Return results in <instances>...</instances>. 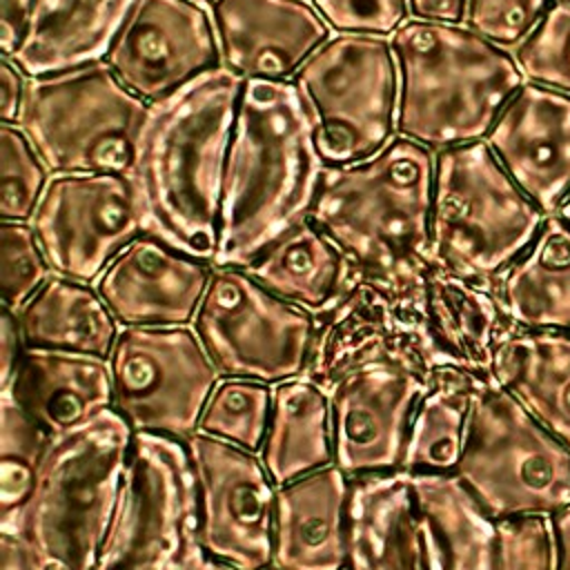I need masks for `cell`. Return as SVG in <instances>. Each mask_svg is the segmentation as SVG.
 <instances>
[{"label": "cell", "mask_w": 570, "mask_h": 570, "mask_svg": "<svg viewBox=\"0 0 570 570\" xmlns=\"http://www.w3.org/2000/svg\"><path fill=\"white\" fill-rule=\"evenodd\" d=\"M245 78L227 67L200 73L149 102L127 180L145 234L214 263L227 147Z\"/></svg>", "instance_id": "obj_1"}, {"label": "cell", "mask_w": 570, "mask_h": 570, "mask_svg": "<svg viewBox=\"0 0 570 570\" xmlns=\"http://www.w3.org/2000/svg\"><path fill=\"white\" fill-rule=\"evenodd\" d=\"M325 167L294 80H245L225 158L214 265H247L309 216Z\"/></svg>", "instance_id": "obj_2"}, {"label": "cell", "mask_w": 570, "mask_h": 570, "mask_svg": "<svg viewBox=\"0 0 570 570\" xmlns=\"http://www.w3.org/2000/svg\"><path fill=\"white\" fill-rule=\"evenodd\" d=\"M347 523L350 570H497L494 519L456 474L356 476Z\"/></svg>", "instance_id": "obj_3"}, {"label": "cell", "mask_w": 570, "mask_h": 570, "mask_svg": "<svg viewBox=\"0 0 570 570\" xmlns=\"http://www.w3.org/2000/svg\"><path fill=\"white\" fill-rule=\"evenodd\" d=\"M436 151L394 136L374 156L327 165L309 218L370 276L407 283L430 263Z\"/></svg>", "instance_id": "obj_4"}, {"label": "cell", "mask_w": 570, "mask_h": 570, "mask_svg": "<svg viewBox=\"0 0 570 570\" xmlns=\"http://www.w3.org/2000/svg\"><path fill=\"white\" fill-rule=\"evenodd\" d=\"M396 134L434 151L483 140L525 82L514 56L463 22L405 20L392 36Z\"/></svg>", "instance_id": "obj_5"}, {"label": "cell", "mask_w": 570, "mask_h": 570, "mask_svg": "<svg viewBox=\"0 0 570 570\" xmlns=\"http://www.w3.org/2000/svg\"><path fill=\"white\" fill-rule=\"evenodd\" d=\"M134 428L114 410L49 441L22 539L33 570H94L122 485Z\"/></svg>", "instance_id": "obj_6"}, {"label": "cell", "mask_w": 570, "mask_h": 570, "mask_svg": "<svg viewBox=\"0 0 570 570\" xmlns=\"http://www.w3.org/2000/svg\"><path fill=\"white\" fill-rule=\"evenodd\" d=\"M543 220L485 138L436 151L430 258L439 267L494 283L532 245Z\"/></svg>", "instance_id": "obj_7"}, {"label": "cell", "mask_w": 570, "mask_h": 570, "mask_svg": "<svg viewBox=\"0 0 570 570\" xmlns=\"http://www.w3.org/2000/svg\"><path fill=\"white\" fill-rule=\"evenodd\" d=\"M147 109L98 60L27 78L16 125L51 174H127Z\"/></svg>", "instance_id": "obj_8"}, {"label": "cell", "mask_w": 570, "mask_h": 570, "mask_svg": "<svg viewBox=\"0 0 570 570\" xmlns=\"http://www.w3.org/2000/svg\"><path fill=\"white\" fill-rule=\"evenodd\" d=\"M454 474L492 519L554 514L570 503V445L497 383L474 396Z\"/></svg>", "instance_id": "obj_9"}, {"label": "cell", "mask_w": 570, "mask_h": 570, "mask_svg": "<svg viewBox=\"0 0 570 570\" xmlns=\"http://www.w3.org/2000/svg\"><path fill=\"white\" fill-rule=\"evenodd\" d=\"M292 80L325 165L365 160L394 138L399 69L390 36H330Z\"/></svg>", "instance_id": "obj_10"}, {"label": "cell", "mask_w": 570, "mask_h": 570, "mask_svg": "<svg viewBox=\"0 0 570 570\" xmlns=\"http://www.w3.org/2000/svg\"><path fill=\"white\" fill-rule=\"evenodd\" d=\"M198 539V483L187 445L134 432L131 450L94 570H176Z\"/></svg>", "instance_id": "obj_11"}, {"label": "cell", "mask_w": 570, "mask_h": 570, "mask_svg": "<svg viewBox=\"0 0 570 570\" xmlns=\"http://www.w3.org/2000/svg\"><path fill=\"white\" fill-rule=\"evenodd\" d=\"M194 330L220 374L261 383H283L303 374L316 318L243 267H212L194 316Z\"/></svg>", "instance_id": "obj_12"}, {"label": "cell", "mask_w": 570, "mask_h": 570, "mask_svg": "<svg viewBox=\"0 0 570 570\" xmlns=\"http://www.w3.org/2000/svg\"><path fill=\"white\" fill-rule=\"evenodd\" d=\"M419 276L394 283L354 267L341 294L314 314L316 332L303 379L330 394L343 376L372 363L430 376L434 365L414 301Z\"/></svg>", "instance_id": "obj_13"}, {"label": "cell", "mask_w": 570, "mask_h": 570, "mask_svg": "<svg viewBox=\"0 0 570 570\" xmlns=\"http://www.w3.org/2000/svg\"><path fill=\"white\" fill-rule=\"evenodd\" d=\"M114 410L134 432L171 439L198 430L218 367L187 325H122L109 354Z\"/></svg>", "instance_id": "obj_14"}, {"label": "cell", "mask_w": 570, "mask_h": 570, "mask_svg": "<svg viewBox=\"0 0 570 570\" xmlns=\"http://www.w3.org/2000/svg\"><path fill=\"white\" fill-rule=\"evenodd\" d=\"M29 225L53 274L89 285L145 234L125 174H53Z\"/></svg>", "instance_id": "obj_15"}, {"label": "cell", "mask_w": 570, "mask_h": 570, "mask_svg": "<svg viewBox=\"0 0 570 570\" xmlns=\"http://www.w3.org/2000/svg\"><path fill=\"white\" fill-rule=\"evenodd\" d=\"M198 483V541L240 570L274 561L276 492L265 465L238 445L194 432L187 439Z\"/></svg>", "instance_id": "obj_16"}, {"label": "cell", "mask_w": 570, "mask_h": 570, "mask_svg": "<svg viewBox=\"0 0 570 570\" xmlns=\"http://www.w3.org/2000/svg\"><path fill=\"white\" fill-rule=\"evenodd\" d=\"M105 62L129 91L156 102L223 67L212 11L198 0H136Z\"/></svg>", "instance_id": "obj_17"}, {"label": "cell", "mask_w": 570, "mask_h": 570, "mask_svg": "<svg viewBox=\"0 0 570 570\" xmlns=\"http://www.w3.org/2000/svg\"><path fill=\"white\" fill-rule=\"evenodd\" d=\"M430 376L394 363H372L330 392L336 468L365 476L401 468L410 421Z\"/></svg>", "instance_id": "obj_18"}, {"label": "cell", "mask_w": 570, "mask_h": 570, "mask_svg": "<svg viewBox=\"0 0 570 570\" xmlns=\"http://www.w3.org/2000/svg\"><path fill=\"white\" fill-rule=\"evenodd\" d=\"M414 301L434 370L456 367L492 383L501 345L521 330L505 314L494 283L430 263L416 281Z\"/></svg>", "instance_id": "obj_19"}, {"label": "cell", "mask_w": 570, "mask_h": 570, "mask_svg": "<svg viewBox=\"0 0 570 570\" xmlns=\"http://www.w3.org/2000/svg\"><path fill=\"white\" fill-rule=\"evenodd\" d=\"M485 140L523 194L554 214L570 194V94L525 80Z\"/></svg>", "instance_id": "obj_20"}, {"label": "cell", "mask_w": 570, "mask_h": 570, "mask_svg": "<svg viewBox=\"0 0 570 570\" xmlns=\"http://www.w3.org/2000/svg\"><path fill=\"white\" fill-rule=\"evenodd\" d=\"M209 11L223 67L245 80H292L330 38L307 0H216Z\"/></svg>", "instance_id": "obj_21"}, {"label": "cell", "mask_w": 570, "mask_h": 570, "mask_svg": "<svg viewBox=\"0 0 570 570\" xmlns=\"http://www.w3.org/2000/svg\"><path fill=\"white\" fill-rule=\"evenodd\" d=\"M209 274L205 261L142 234L105 267L96 289L122 325H187L196 316Z\"/></svg>", "instance_id": "obj_22"}, {"label": "cell", "mask_w": 570, "mask_h": 570, "mask_svg": "<svg viewBox=\"0 0 570 570\" xmlns=\"http://www.w3.org/2000/svg\"><path fill=\"white\" fill-rule=\"evenodd\" d=\"M347 474L321 468L276 490L274 566L281 570H345L350 566Z\"/></svg>", "instance_id": "obj_23"}, {"label": "cell", "mask_w": 570, "mask_h": 570, "mask_svg": "<svg viewBox=\"0 0 570 570\" xmlns=\"http://www.w3.org/2000/svg\"><path fill=\"white\" fill-rule=\"evenodd\" d=\"M16 401L49 441L114 407L111 365L105 356L27 347L13 385Z\"/></svg>", "instance_id": "obj_24"}, {"label": "cell", "mask_w": 570, "mask_h": 570, "mask_svg": "<svg viewBox=\"0 0 570 570\" xmlns=\"http://www.w3.org/2000/svg\"><path fill=\"white\" fill-rule=\"evenodd\" d=\"M136 0H33L11 60L27 78L105 60Z\"/></svg>", "instance_id": "obj_25"}, {"label": "cell", "mask_w": 570, "mask_h": 570, "mask_svg": "<svg viewBox=\"0 0 570 570\" xmlns=\"http://www.w3.org/2000/svg\"><path fill=\"white\" fill-rule=\"evenodd\" d=\"M243 269L272 294L316 314L341 294L354 267L345 252L305 216Z\"/></svg>", "instance_id": "obj_26"}, {"label": "cell", "mask_w": 570, "mask_h": 570, "mask_svg": "<svg viewBox=\"0 0 570 570\" xmlns=\"http://www.w3.org/2000/svg\"><path fill=\"white\" fill-rule=\"evenodd\" d=\"M505 314L521 330L570 334V225L546 216L532 245L494 281Z\"/></svg>", "instance_id": "obj_27"}, {"label": "cell", "mask_w": 570, "mask_h": 570, "mask_svg": "<svg viewBox=\"0 0 570 570\" xmlns=\"http://www.w3.org/2000/svg\"><path fill=\"white\" fill-rule=\"evenodd\" d=\"M492 383L570 445V334L517 330L497 354Z\"/></svg>", "instance_id": "obj_28"}, {"label": "cell", "mask_w": 570, "mask_h": 570, "mask_svg": "<svg viewBox=\"0 0 570 570\" xmlns=\"http://www.w3.org/2000/svg\"><path fill=\"white\" fill-rule=\"evenodd\" d=\"M16 316L27 347L109 358L120 332L98 289L58 274L49 276Z\"/></svg>", "instance_id": "obj_29"}, {"label": "cell", "mask_w": 570, "mask_h": 570, "mask_svg": "<svg viewBox=\"0 0 570 570\" xmlns=\"http://www.w3.org/2000/svg\"><path fill=\"white\" fill-rule=\"evenodd\" d=\"M330 394L307 379H289L272 390V414L263 441V465L285 485L327 468L334 456Z\"/></svg>", "instance_id": "obj_30"}, {"label": "cell", "mask_w": 570, "mask_h": 570, "mask_svg": "<svg viewBox=\"0 0 570 570\" xmlns=\"http://www.w3.org/2000/svg\"><path fill=\"white\" fill-rule=\"evenodd\" d=\"M488 381L456 370L439 367L430 374L419 399L405 441L401 468L412 472L454 474L461 461L474 396Z\"/></svg>", "instance_id": "obj_31"}, {"label": "cell", "mask_w": 570, "mask_h": 570, "mask_svg": "<svg viewBox=\"0 0 570 570\" xmlns=\"http://www.w3.org/2000/svg\"><path fill=\"white\" fill-rule=\"evenodd\" d=\"M49 439L16 401L0 394V532L22 537L38 465Z\"/></svg>", "instance_id": "obj_32"}, {"label": "cell", "mask_w": 570, "mask_h": 570, "mask_svg": "<svg viewBox=\"0 0 570 570\" xmlns=\"http://www.w3.org/2000/svg\"><path fill=\"white\" fill-rule=\"evenodd\" d=\"M272 414V390L252 379H223L212 390L198 430L243 450H258Z\"/></svg>", "instance_id": "obj_33"}, {"label": "cell", "mask_w": 570, "mask_h": 570, "mask_svg": "<svg viewBox=\"0 0 570 570\" xmlns=\"http://www.w3.org/2000/svg\"><path fill=\"white\" fill-rule=\"evenodd\" d=\"M47 165L27 138L13 125H0V214L2 220L29 223L42 191L49 183Z\"/></svg>", "instance_id": "obj_34"}, {"label": "cell", "mask_w": 570, "mask_h": 570, "mask_svg": "<svg viewBox=\"0 0 570 570\" xmlns=\"http://www.w3.org/2000/svg\"><path fill=\"white\" fill-rule=\"evenodd\" d=\"M512 56L528 82L570 94V0H552Z\"/></svg>", "instance_id": "obj_35"}, {"label": "cell", "mask_w": 570, "mask_h": 570, "mask_svg": "<svg viewBox=\"0 0 570 570\" xmlns=\"http://www.w3.org/2000/svg\"><path fill=\"white\" fill-rule=\"evenodd\" d=\"M0 252L2 307L18 314L22 305L45 285L51 265L38 243L33 227L22 220H2Z\"/></svg>", "instance_id": "obj_36"}, {"label": "cell", "mask_w": 570, "mask_h": 570, "mask_svg": "<svg viewBox=\"0 0 570 570\" xmlns=\"http://www.w3.org/2000/svg\"><path fill=\"white\" fill-rule=\"evenodd\" d=\"M494 563L497 570H557L552 514L494 519Z\"/></svg>", "instance_id": "obj_37"}, {"label": "cell", "mask_w": 570, "mask_h": 570, "mask_svg": "<svg viewBox=\"0 0 570 570\" xmlns=\"http://www.w3.org/2000/svg\"><path fill=\"white\" fill-rule=\"evenodd\" d=\"M552 0H468L463 24L514 53L537 29Z\"/></svg>", "instance_id": "obj_38"}, {"label": "cell", "mask_w": 570, "mask_h": 570, "mask_svg": "<svg viewBox=\"0 0 570 570\" xmlns=\"http://www.w3.org/2000/svg\"><path fill=\"white\" fill-rule=\"evenodd\" d=\"M314 7L336 33L392 36L410 13L407 0H314Z\"/></svg>", "instance_id": "obj_39"}, {"label": "cell", "mask_w": 570, "mask_h": 570, "mask_svg": "<svg viewBox=\"0 0 570 570\" xmlns=\"http://www.w3.org/2000/svg\"><path fill=\"white\" fill-rule=\"evenodd\" d=\"M27 345L20 334L18 316L16 312L2 307V321H0V392L9 390L13 385L18 365L22 361Z\"/></svg>", "instance_id": "obj_40"}, {"label": "cell", "mask_w": 570, "mask_h": 570, "mask_svg": "<svg viewBox=\"0 0 570 570\" xmlns=\"http://www.w3.org/2000/svg\"><path fill=\"white\" fill-rule=\"evenodd\" d=\"M27 91V80L22 69L2 56L0 62V118L2 122H18L22 111V100Z\"/></svg>", "instance_id": "obj_41"}, {"label": "cell", "mask_w": 570, "mask_h": 570, "mask_svg": "<svg viewBox=\"0 0 570 570\" xmlns=\"http://www.w3.org/2000/svg\"><path fill=\"white\" fill-rule=\"evenodd\" d=\"M33 0H0V47L11 58L22 42Z\"/></svg>", "instance_id": "obj_42"}, {"label": "cell", "mask_w": 570, "mask_h": 570, "mask_svg": "<svg viewBox=\"0 0 570 570\" xmlns=\"http://www.w3.org/2000/svg\"><path fill=\"white\" fill-rule=\"evenodd\" d=\"M410 16L436 22H463L468 0H407Z\"/></svg>", "instance_id": "obj_43"}, {"label": "cell", "mask_w": 570, "mask_h": 570, "mask_svg": "<svg viewBox=\"0 0 570 570\" xmlns=\"http://www.w3.org/2000/svg\"><path fill=\"white\" fill-rule=\"evenodd\" d=\"M0 550H2V570H33L29 548L22 537L0 532Z\"/></svg>", "instance_id": "obj_44"}, {"label": "cell", "mask_w": 570, "mask_h": 570, "mask_svg": "<svg viewBox=\"0 0 570 570\" xmlns=\"http://www.w3.org/2000/svg\"><path fill=\"white\" fill-rule=\"evenodd\" d=\"M176 570H240V568H236V566H232V563H227V561H223V559L212 557V554L200 546V541L196 539V541L187 548V552L183 554V559H180V563L176 566Z\"/></svg>", "instance_id": "obj_45"}, {"label": "cell", "mask_w": 570, "mask_h": 570, "mask_svg": "<svg viewBox=\"0 0 570 570\" xmlns=\"http://www.w3.org/2000/svg\"><path fill=\"white\" fill-rule=\"evenodd\" d=\"M557 534V570H570V503L552 514Z\"/></svg>", "instance_id": "obj_46"}, {"label": "cell", "mask_w": 570, "mask_h": 570, "mask_svg": "<svg viewBox=\"0 0 570 570\" xmlns=\"http://www.w3.org/2000/svg\"><path fill=\"white\" fill-rule=\"evenodd\" d=\"M554 214H557L566 225H570V194L563 198V203L559 205V209H557Z\"/></svg>", "instance_id": "obj_47"}, {"label": "cell", "mask_w": 570, "mask_h": 570, "mask_svg": "<svg viewBox=\"0 0 570 570\" xmlns=\"http://www.w3.org/2000/svg\"><path fill=\"white\" fill-rule=\"evenodd\" d=\"M198 2H203V4H209V7H212L216 0H198Z\"/></svg>", "instance_id": "obj_48"}, {"label": "cell", "mask_w": 570, "mask_h": 570, "mask_svg": "<svg viewBox=\"0 0 570 570\" xmlns=\"http://www.w3.org/2000/svg\"><path fill=\"white\" fill-rule=\"evenodd\" d=\"M265 570H281V568H278V566H267Z\"/></svg>", "instance_id": "obj_49"}]
</instances>
